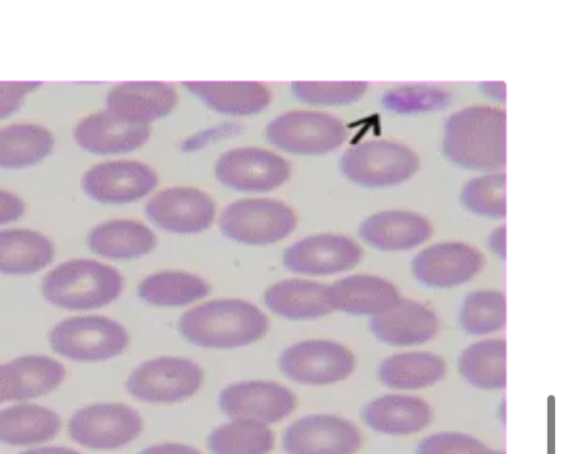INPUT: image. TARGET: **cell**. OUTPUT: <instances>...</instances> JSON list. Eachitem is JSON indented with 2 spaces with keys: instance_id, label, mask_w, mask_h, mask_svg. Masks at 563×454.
<instances>
[{
  "instance_id": "obj_1",
  "label": "cell",
  "mask_w": 563,
  "mask_h": 454,
  "mask_svg": "<svg viewBox=\"0 0 563 454\" xmlns=\"http://www.w3.org/2000/svg\"><path fill=\"white\" fill-rule=\"evenodd\" d=\"M269 319L254 303L236 298L214 299L185 311L177 322L188 343L231 350L253 344L269 330Z\"/></svg>"
},
{
  "instance_id": "obj_2",
  "label": "cell",
  "mask_w": 563,
  "mask_h": 454,
  "mask_svg": "<svg viewBox=\"0 0 563 454\" xmlns=\"http://www.w3.org/2000/svg\"><path fill=\"white\" fill-rule=\"evenodd\" d=\"M444 155L455 165L493 173L506 164V114L501 109L474 106L449 117Z\"/></svg>"
},
{
  "instance_id": "obj_3",
  "label": "cell",
  "mask_w": 563,
  "mask_h": 454,
  "mask_svg": "<svg viewBox=\"0 0 563 454\" xmlns=\"http://www.w3.org/2000/svg\"><path fill=\"white\" fill-rule=\"evenodd\" d=\"M124 286L114 267L87 258L58 264L42 280V295L52 304L71 311L93 310L117 300Z\"/></svg>"
},
{
  "instance_id": "obj_4",
  "label": "cell",
  "mask_w": 563,
  "mask_h": 454,
  "mask_svg": "<svg viewBox=\"0 0 563 454\" xmlns=\"http://www.w3.org/2000/svg\"><path fill=\"white\" fill-rule=\"evenodd\" d=\"M205 373L187 357L163 355L134 367L125 380L126 392L150 405H172L195 396L201 388Z\"/></svg>"
},
{
  "instance_id": "obj_5",
  "label": "cell",
  "mask_w": 563,
  "mask_h": 454,
  "mask_svg": "<svg viewBox=\"0 0 563 454\" xmlns=\"http://www.w3.org/2000/svg\"><path fill=\"white\" fill-rule=\"evenodd\" d=\"M51 348L75 362H103L121 355L130 334L120 322L103 315L67 318L48 333Z\"/></svg>"
},
{
  "instance_id": "obj_6",
  "label": "cell",
  "mask_w": 563,
  "mask_h": 454,
  "mask_svg": "<svg viewBox=\"0 0 563 454\" xmlns=\"http://www.w3.org/2000/svg\"><path fill=\"white\" fill-rule=\"evenodd\" d=\"M296 212L272 198H245L229 203L218 224L221 233L240 244H274L290 235L297 226Z\"/></svg>"
},
{
  "instance_id": "obj_7",
  "label": "cell",
  "mask_w": 563,
  "mask_h": 454,
  "mask_svg": "<svg viewBox=\"0 0 563 454\" xmlns=\"http://www.w3.org/2000/svg\"><path fill=\"white\" fill-rule=\"evenodd\" d=\"M277 364L279 372L296 384L328 386L351 377L356 367V357L341 342L310 339L286 347Z\"/></svg>"
},
{
  "instance_id": "obj_8",
  "label": "cell",
  "mask_w": 563,
  "mask_h": 454,
  "mask_svg": "<svg viewBox=\"0 0 563 454\" xmlns=\"http://www.w3.org/2000/svg\"><path fill=\"white\" fill-rule=\"evenodd\" d=\"M417 154L406 145L390 141H368L349 148L340 168L352 182L380 188L409 179L419 168Z\"/></svg>"
},
{
  "instance_id": "obj_9",
  "label": "cell",
  "mask_w": 563,
  "mask_h": 454,
  "mask_svg": "<svg viewBox=\"0 0 563 454\" xmlns=\"http://www.w3.org/2000/svg\"><path fill=\"white\" fill-rule=\"evenodd\" d=\"M267 141L296 155H321L338 148L346 137L335 117L311 110H292L273 119L265 129Z\"/></svg>"
},
{
  "instance_id": "obj_10",
  "label": "cell",
  "mask_w": 563,
  "mask_h": 454,
  "mask_svg": "<svg viewBox=\"0 0 563 454\" xmlns=\"http://www.w3.org/2000/svg\"><path fill=\"white\" fill-rule=\"evenodd\" d=\"M144 421L123 402H98L78 409L68 422L69 436L91 450L121 449L140 436Z\"/></svg>"
},
{
  "instance_id": "obj_11",
  "label": "cell",
  "mask_w": 563,
  "mask_h": 454,
  "mask_svg": "<svg viewBox=\"0 0 563 454\" xmlns=\"http://www.w3.org/2000/svg\"><path fill=\"white\" fill-rule=\"evenodd\" d=\"M217 179L225 187L241 192H267L287 181L289 162L275 152L256 147L231 148L218 158Z\"/></svg>"
},
{
  "instance_id": "obj_12",
  "label": "cell",
  "mask_w": 563,
  "mask_h": 454,
  "mask_svg": "<svg viewBox=\"0 0 563 454\" xmlns=\"http://www.w3.org/2000/svg\"><path fill=\"white\" fill-rule=\"evenodd\" d=\"M485 266L484 254L475 246L457 241L439 242L418 252L411 261V274L423 287L451 289L474 279Z\"/></svg>"
},
{
  "instance_id": "obj_13",
  "label": "cell",
  "mask_w": 563,
  "mask_h": 454,
  "mask_svg": "<svg viewBox=\"0 0 563 454\" xmlns=\"http://www.w3.org/2000/svg\"><path fill=\"white\" fill-rule=\"evenodd\" d=\"M363 248L339 233H319L289 245L283 253L285 269L306 276H332L354 269L363 259Z\"/></svg>"
},
{
  "instance_id": "obj_14",
  "label": "cell",
  "mask_w": 563,
  "mask_h": 454,
  "mask_svg": "<svg viewBox=\"0 0 563 454\" xmlns=\"http://www.w3.org/2000/svg\"><path fill=\"white\" fill-rule=\"evenodd\" d=\"M363 443L357 425L333 413L306 414L284 431L287 454H356Z\"/></svg>"
},
{
  "instance_id": "obj_15",
  "label": "cell",
  "mask_w": 563,
  "mask_h": 454,
  "mask_svg": "<svg viewBox=\"0 0 563 454\" xmlns=\"http://www.w3.org/2000/svg\"><path fill=\"white\" fill-rule=\"evenodd\" d=\"M296 394L272 380H243L225 386L218 396L221 412L230 420L243 419L273 424L297 408Z\"/></svg>"
},
{
  "instance_id": "obj_16",
  "label": "cell",
  "mask_w": 563,
  "mask_h": 454,
  "mask_svg": "<svg viewBox=\"0 0 563 454\" xmlns=\"http://www.w3.org/2000/svg\"><path fill=\"white\" fill-rule=\"evenodd\" d=\"M156 171L147 164L118 159L90 167L81 178V188L92 200L106 204L137 201L157 186Z\"/></svg>"
},
{
  "instance_id": "obj_17",
  "label": "cell",
  "mask_w": 563,
  "mask_h": 454,
  "mask_svg": "<svg viewBox=\"0 0 563 454\" xmlns=\"http://www.w3.org/2000/svg\"><path fill=\"white\" fill-rule=\"evenodd\" d=\"M147 219L175 234H197L209 229L216 204L205 191L194 187H170L155 193L145 204Z\"/></svg>"
},
{
  "instance_id": "obj_18",
  "label": "cell",
  "mask_w": 563,
  "mask_h": 454,
  "mask_svg": "<svg viewBox=\"0 0 563 454\" xmlns=\"http://www.w3.org/2000/svg\"><path fill=\"white\" fill-rule=\"evenodd\" d=\"M368 326L382 344L406 348L432 341L439 333L440 321L426 303L400 297L388 309L371 318Z\"/></svg>"
},
{
  "instance_id": "obj_19",
  "label": "cell",
  "mask_w": 563,
  "mask_h": 454,
  "mask_svg": "<svg viewBox=\"0 0 563 454\" xmlns=\"http://www.w3.org/2000/svg\"><path fill=\"white\" fill-rule=\"evenodd\" d=\"M361 418L376 433L406 436L428 428L433 419V410L423 398L396 391L369 400L362 408Z\"/></svg>"
},
{
  "instance_id": "obj_20",
  "label": "cell",
  "mask_w": 563,
  "mask_h": 454,
  "mask_svg": "<svg viewBox=\"0 0 563 454\" xmlns=\"http://www.w3.org/2000/svg\"><path fill=\"white\" fill-rule=\"evenodd\" d=\"M150 134V125L128 122L107 109L82 118L73 132L76 143L96 155L132 152L141 147Z\"/></svg>"
},
{
  "instance_id": "obj_21",
  "label": "cell",
  "mask_w": 563,
  "mask_h": 454,
  "mask_svg": "<svg viewBox=\"0 0 563 454\" xmlns=\"http://www.w3.org/2000/svg\"><path fill=\"white\" fill-rule=\"evenodd\" d=\"M433 233L423 215L405 210L380 211L358 226L361 240L380 252H407L427 242Z\"/></svg>"
},
{
  "instance_id": "obj_22",
  "label": "cell",
  "mask_w": 563,
  "mask_h": 454,
  "mask_svg": "<svg viewBox=\"0 0 563 454\" xmlns=\"http://www.w3.org/2000/svg\"><path fill=\"white\" fill-rule=\"evenodd\" d=\"M177 102L174 86L161 81H129L113 86L106 109L128 122L147 124L168 114Z\"/></svg>"
},
{
  "instance_id": "obj_23",
  "label": "cell",
  "mask_w": 563,
  "mask_h": 454,
  "mask_svg": "<svg viewBox=\"0 0 563 454\" xmlns=\"http://www.w3.org/2000/svg\"><path fill=\"white\" fill-rule=\"evenodd\" d=\"M333 311L354 317L373 318L399 298V290L390 280L366 273L351 274L329 285Z\"/></svg>"
},
{
  "instance_id": "obj_24",
  "label": "cell",
  "mask_w": 563,
  "mask_h": 454,
  "mask_svg": "<svg viewBox=\"0 0 563 454\" xmlns=\"http://www.w3.org/2000/svg\"><path fill=\"white\" fill-rule=\"evenodd\" d=\"M263 302L274 314L290 321L318 320L333 312L329 285L303 278L272 284L263 294Z\"/></svg>"
},
{
  "instance_id": "obj_25",
  "label": "cell",
  "mask_w": 563,
  "mask_h": 454,
  "mask_svg": "<svg viewBox=\"0 0 563 454\" xmlns=\"http://www.w3.org/2000/svg\"><path fill=\"white\" fill-rule=\"evenodd\" d=\"M444 357L431 351H402L386 356L377 367V378L385 387L400 392L427 389L446 376Z\"/></svg>"
},
{
  "instance_id": "obj_26",
  "label": "cell",
  "mask_w": 563,
  "mask_h": 454,
  "mask_svg": "<svg viewBox=\"0 0 563 454\" xmlns=\"http://www.w3.org/2000/svg\"><path fill=\"white\" fill-rule=\"evenodd\" d=\"M87 244L96 255L130 261L150 254L156 247L157 239L141 221L115 219L93 226L88 234Z\"/></svg>"
},
{
  "instance_id": "obj_27",
  "label": "cell",
  "mask_w": 563,
  "mask_h": 454,
  "mask_svg": "<svg viewBox=\"0 0 563 454\" xmlns=\"http://www.w3.org/2000/svg\"><path fill=\"white\" fill-rule=\"evenodd\" d=\"M184 86L210 109L228 115L262 112L271 102V91L257 81H186Z\"/></svg>"
},
{
  "instance_id": "obj_28",
  "label": "cell",
  "mask_w": 563,
  "mask_h": 454,
  "mask_svg": "<svg viewBox=\"0 0 563 454\" xmlns=\"http://www.w3.org/2000/svg\"><path fill=\"white\" fill-rule=\"evenodd\" d=\"M507 344L501 337L477 340L459 354L456 366L462 378L472 387L497 391L506 387Z\"/></svg>"
},
{
  "instance_id": "obj_29",
  "label": "cell",
  "mask_w": 563,
  "mask_h": 454,
  "mask_svg": "<svg viewBox=\"0 0 563 454\" xmlns=\"http://www.w3.org/2000/svg\"><path fill=\"white\" fill-rule=\"evenodd\" d=\"M55 256L52 241L30 229L0 230V273L31 275L48 266Z\"/></svg>"
},
{
  "instance_id": "obj_30",
  "label": "cell",
  "mask_w": 563,
  "mask_h": 454,
  "mask_svg": "<svg viewBox=\"0 0 563 454\" xmlns=\"http://www.w3.org/2000/svg\"><path fill=\"white\" fill-rule=\"evenodd\" d=\"M211 292L210 284L185 270H161L145 276L137 286L144 302L165 308L184 307L199 301Z\"/></svg>"
},
{
  "instance_id": "obj_31",
  "label": "cell",
  "mask_w": 563,
  "mask_h": 454,
  "mask_svg": "<svg viewBox=\"0 0 563 454\" xmlns=\"http://www.w3.org/2000/svg\"><path fill=\"white\" fill-rule=\"evenodd\" d=\"M60 417L49 408L21 403L0 410V442L9 445H31L57 435Z\"/></svg>"
},
{
  "instance_id": "obj_32",
  "label": "cell",
  "mask_w": 563,
  "mask_h": 454,
  "mask_svg": "<svg viewBox=\"0 0 563 454\" xmlns=\"http://www.w3.org/2000/svg\"><path fill=\"white\" fill-rule=\"evenodd\" d=\"M53 133L31 122L0 128V168H27L45 159L54 148Z\"/></svg>"
},
{
  "instance_id": "obj_33",
  "label": "cell",
  "mask_w": 563,
  "mask_h": 454,
  "mask_svg": "<svg viewBox=\"0 0 563 454\" xmlns=\"http://www.w3.org/2000/svg\"><path fill=\"white\" fill-rule=\"evenodd\" d=\"M207 445L212 454H269L275 433L267 424L232 419L210 431Z\"/></svg>"
},
{
  "instance_id": "obj_34",
  "label": "cell",
  "mask_w": 563,
  "mask_h": 454,
  "mask_svg": "<svg viewBox=\"0 0 563 454\" xmlns=\"http://www.w3.org/2000/svg\"><path fill=\"white\" fill-rule=\"evenodd\" d=\"M459 324L473 336H488L501 331L506 324L504 291L493 288L470 291L460 306Z\"/></svg>"
},
{
  "instance_id": "obj_35",
  "label": "cell",
  "mask_w": 563,
  "mask_h": 454,
  "mask_svg": "<svg viewBox=\"0 0 563 454\" xmlns=\"http://www.w3.org/2000/svg\"><path fill=\"white\" fill-rule=\"evenodd\" d=\"M21 380V400L44 396L66 377L62 363L46 355H24L11 361Z\"/></svg>"
},
{
  "instance_id": "obj_36",
  "label": "cell",
  "mask_w": 563,
  "mask_h": 454,
  "mask_svg": "<svg viewBox=\"0 0 563 454\" xmlns=\"http://www.w3.org/2000/svg\"><path fill=\"white\" fill-rule=\"evenodd\" d=\"M505 181L501 173L475 177L463 187L461 202L477 215L503 219L506 214Z\"/></svg>"
},
{
  "instance_id": "obj_37",
  "label": "cell",
  "mask_w": 563,
  "mask_h": 454,
  "mask_svg": "<svg viewBox=\"0 0 563 454\" xmlns=\"http://www.w3.org/2000/svg\"><path fill=\"white\" fill-rule=\"evenodd\" d=\"M364 81H296L291 92L301 102L335 107L357 101L366 91Z\"/></svg>"
},
{
  "instance_id": "obj_38",
  "label": "cell",
  "mask_w": 563,
  "mask_h": 454,
  "mask_svg": "<svg viewBox=\"0 0 563 454\" xmlns=\"http://www.w3.org/2000/svg\"><path fill=\"white\" fill-rule=\"evenodd\" d=\"M448 100L449 93L442 88L413 85L386 92L383 104L394 112L411 113L442 108Z\"/></svg>"
},
{
  "instance_id": "obj_39",
  "label": "cell",
  "mask_w": 563,
  "mask_h": 454,
  "mask_svg": "<svg viewBox=\"0 0 563 454\" xmlns=\"http://www.w3.org/2000/svg\"><path fill=\"white\" fill-rule=\"evenodd\" d=\"M416 454H505L472 434L461 431H440L426 436Z\"/></svg>"
},
{
  "instance_id": "obj_40",
  "label": "cell",
  "mask_w": 563,
  "mask_h": 454,
  "mask_svg": "<svg viewBox=\"0 0 563 454\" xmlns=\"http://www.w3.org/2000/svg\"><path fill=\"white\" fill-rule=\"evenodd\" d=\"M40 86L37 81H0V119L16 112Z\"/></svg>"
},
{
  "instance_id": "obj_41",
  "label": "cell",
  "mask_w": 563,
  "mask_h": 454,
  "mask_svg": "<svg viewBox=\"0 0 563 454\" xmlns=\"http://www.w3.org/2000/svg\"><path fill=\"white\" fill-rule=\"evenodd\" d=\"M12 400L21 401V380L18 370L9 362L0 364V403Z\"/></svg>"
},
{
  "instance_id": "obj_42",
  "label": "cell",
  "mask_w": 563,
  "mask_h": 454,
  "mask_svg": "<svg viewBox=\"0 0 563 454\" xmlns=\"http://www.w3.org/2000/svg\"><path fill=\"white\" fill-rule=\"evenodd\" d=\"M24 210L25 203L20 196L0 188V225L19 220Z\"/></svg>"
},
{
  "instance_id": "obj_43",
  "label": "cell",
  "mask_w": 563,
  "mask_h": 454,
  "mask_svg": "<svg viewBox=\"0 0 563 454\" xmlns=\"http://www.w3.org/2000/svg\"><path fill=\"white\" fill-rule=\"evenodd\" d=\"M137 454H202L198 449L177 442H163L152 444Z\"/></svg>"
},
{
  "instance_id": "obj_44",
  "label": "cell",
  "mask_w": 563,
  "mask_h": 454,
  "mask_svg": "<svg viewBox=\"0 0 563 454\" xmlns=\"http://www.w3.org/2000/svg\"><path fill=\"white\" fill-rule=\"evenodd\" d=\"M488 248L492 253H494L498 258L505 259L506 257V228L505 225H499L495 228L487 240Z\"/></svg>"
},
{
  "instance_id": "obj_45",
  "label": "cell",
  "mask_w": 563,
  "mask_h": 454,
  "mask_svg": "<svg viewBox=\"0 0 563 454\" xmlns=\"http://www.w3.org/2000/svg\"><path fill=\"white\" fill-rule=\"evenodd\" d=\"M21 454H81L73 449L64 447V446H46L32 449Z\"/></svg>"
},
{
  "instance_id": "obj_46",
  "label": "cell",
  "mask_w": 563,
  "mask_h": 454,
  "mask_svg": "<svg viewBox=\"0 0 563 454\" xmlns=\"http://www.w3.org/2000/svg\"><path fill=\"white\" fill-rule=\"evenodd\" d=\"M484 91L495 99L504 101L505 99V84L504 82H485L483 84Z\"/></svg>"
}]
</instances>
